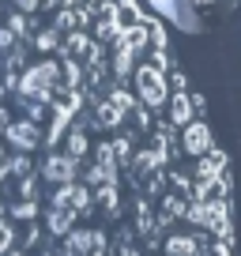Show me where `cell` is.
Masks as SVG:
<instances>
[{"label":"cell","instance_id":"7402d4cb","mask_svg":"<svg viewBox=\"0 0 241 256\" xmlns=\"http://www.w3.org/2000/svg\"><path fill=\"white\" fill-rule=\"evenodd\" d=\"M113 256H140L136 245H113Z\"/></svg>","mask_w":241,"mask_h":256},{"label":"cell","instance_id":"9c48e42d","mask_svg":"<svg viewBox=\"0 0 241 256\" xmlns=\"http://www.w3.org/2000/svg\"><path fill=\"white\" fill-rule=\"evenodd\" d=\"M76 211H68V208H49L46 211V230L53 234V238H64L68 230H76Z\"/></svg>","mask_w":241,"mask_h":256},{"label":"cell","instance_id":"ac0fdd59","mask_svg":"<svg viewBox=\"0 0 241 256\" xmlns=\"http://www.w3.org/2000/svg\"><path fill=\"white\" fill-rule=\"evenodd\" d=\"M8 30L16 38H26V30H34V23L26 19V12H16V16H8Z\"/></svg>","mask_w":241,"mask_h":256},{"label":"cell","instance_id":"6da1fadb","mask_svg":"<svg viewBox=\"0 0 241 256\" xmlns=\"http://www.w3.org/2000/svg\"><path fill=\"white\" fill-rule=\"evenodd\" d=\"M56 83H60V64L56 60H42L30 64L23 76H19V98H34V102H49L56 94Z\"/></svg>","mask_w":241,"mask_h":256},{"label":"cell","instance_id":"7a4b0ae2","mask_svg":"<svg viewBox=\"0 0 241 256\" xmlns=\"http://www.w3.org/2000/svg\"><path fill=\"white\" fill-rule=\"evenodd\" d=\"M136 98L144 110H162L170 98V87H166V76L162 72H151V68H136Z\"/></svg>","mask_w":241,"mask_h":256},{"label":"cell","instance_id":"9a60e30c","mask_svg":"<svg viewBox=\"0 0 241 256\" xmlns=\"http://www.w3.org/2000/svg\"><path fill=\"white\" fill-rule=\"evenodd\" d=\"M8 177H16V181H23V177H34L30 154H8Z\"/></svg>","mask_w":241,"mask_h":256},{"label":"cell","instance_id":"7c38bea8","mask_svg":"<svg viewBox=\"0 0 241 256\" xmlns=\"http://www.w3.org/2000/svg\"><path fill=\"white\" fill-rule=\"evenodd\" d=\"M162 248H166V256H188L196 248V234H170Z\"/></svg>","mask_w":241,"mask_h":256},{"label":"cell","instance_id":"30bf717a","mask_svg":"<svg viewBox=\"0 0 241 256\" xmlns=\"http://www.w3.org/2000/svg\"><path fill=\"white\" fill-rule=\"evenodd\" d=\"M120 117L124 113L106 98V102H94V117H90V128H120Z\"/></svg>","mask_w":241,"mask_h":256},{"label":"cell","instance_id":"ba28073f","mask_svg":"<svg viewBox=\"0 0 241 256\" xmlns=\"http://www.w3.org/2000/svg\"><path fill=\"white\" fill-rule=\"evenodd\" d=\"M226 174V154L211 147L208 154L196 158V181H211V177H222Z\"/></svg>","mask_w":241,"mask_h":256},{"label":"cell","instance_id":"3957f363","mask_svg":"<svg viewBox=\"0 0 241 256\" xmlns=\"http://www.w3.org/2000/svg\"><path fill=\"white\" fill-rule=\"evenodd\" d=\"M211 147H215V136H211V124L208 120H188V124H181V151L192 154V158H200V154H208Z\"/></svg>","mask_w":241,"mask_h":256},{"label":"cell","instance_id":"52a82bcc","mask_svg":"<svg viewBox=\"0 0 241 256\" xmlns=\"http://www.w3.org/2000/svg\"><path fill=\"white\" fill-rule=\"evenodd\" d=\"M170 102V124H188V120L196 117V110H192V94H188V90H174V94L166 98Z\"/></svg>","mask_w":241,"mask_h":256},{"label":"cell","instance_id":"5bb4252c","mask_svg":"<svg viewBox=\"0 0 241 256\" xmlns=\"http://www.w3.org/2000/svg\"><path fill=\"white\" fill-rule=\"evenodd\" d=\"M132 64H136V53L117 46V53H113V76H117V83H124L132 76Z\"/></svg>","mask_w":241,"mask_h":256},{"label":"cell","instance_id":"4fadbf2b","mask_svg":"<svg viewBox=\"0 0 241 256\" xmlns=\"http://www.w3.org/2000/svg\"><path fill=\"white\" fill-rule=\"evenodd\" d=\"M87 46H90V34L72 30V34L64 38V46H60V53H64V60H76V56H83V53H87Z\"/></svg>","mask_w":241,"mask_h":256},{"label":"cell","instance_id":"d4e9b609","mask_svg":"<svg viewBox=\"0 0 241 256\" xmlns=\"http://www.w3.org/2000/svg\"><path fill=\"white\" fill-rule=\"evenodd\" d=\"M106 4H113V8H117V4H132V0H106Z\"/></svg>","mask_w":241,"mask_h":256},{"label":"cell","instance_id":"44dd1931","mask_svg":"<svg viewBox=\"0 0 241 256\" xmlns=\"http://www.w3.org/2000/svg\"><path fill=\"white\" fill-rule=\"evenodd\" d=\"M60 0H34V12H56Z\"/></svg>","mask_w":241,"mask_h":256},{"label":"cell","instance_id":"484cf974","mask_svg":"<svg viewBox=\"0 0 241 256\" xmlns=\"http://www.w3.org/2000/svg\"><path fill=\"white\" fill-rule=\"evenodd\" d=\"M38 256H53V248H42V252H38Z\"/></svg>","mask_w":241,"mask_h":256},{"label":"cell","instance_id":"8fae6325","mask_svg":"<svg viewBox=\"0 0 241 256\" xmlns=\"http://www.w3.org/2000/svg\"><path fill=\"white\" fill-rule=\"evenodd\" d=\"M87 151H90L87 128H72V132L64 136V154H68V158H76V162H83V158H87Z\"/></svg>","mask_w":241,"mask_h":256},{"label":"cell","instance_id":"8992f818","mask_svg":"<svg viewBox=\"0 0 241 256\" xmlns=\"http://www.w3.org/2000/svg\"><path fill=\"white\" fill-rule=\"evenodd\" d=\"M42 177H46L49 184H68V181L80 177V162L68 158L64 151H53L46 162H42Z\"/></svg>","mask_w":241,"mask_h":256},{"label":"cell","instance_id":"603a6c76","mask_svg":"<svg viewBox=\"0 0 241 256\" xmlns=\"http://www.w3.org/2000/svg\"><path fill=\"white\" fill-rule=\"evenodd\" d=\"M8 120H12V113L4 110V106H0V136H4V128H8Z\"/></svg>","mask_w":241,"mask_h":256},{"label":"cell","instance_id":"e0dca14e","mask_svg":"<svg viewBox=\"0 0 241 256\" xmlns=\"http://www.w3.org/2000/svg\"><path fill=\"white\" fill-rule=\"evenodd\" d=\"M34 49H42V53H49V49H56V46H60V34H56V30H49V26H46V30H34Z\"/></svg>","mask_w":241,"mask_h":256},{"label":"cell","instance_id":"cb8c5ba5","mask_svg":"<svg viewBox=\"0 0 241 256\" xmlns=\"http://www.w3.org/2000/svg\"><path fill=\"white\" fill-rule=\"evenodd\" d=\"M16 4H19L23 12H34V0H16Z\"/></svg>","mask_w":241,"mask_h":256},{"label":"cell","instance_id":"4316f807","mask_svg":"<svg viewBox=\"0 0 241 256\" xmlns=\"http://www.w3.org/2000/svg\"><path fill=\"white\" fill-rule=\"evenodd\" d=\"M94 256H110V252H94Z\"/></svg>","mask_w":241,"mask_h":256},{"label":"cell","instance_id":"5b68a950","mask_svg":"<svg viewBox=\"0 0 241 256\" xmlns=\"http://www.w3.org/2000/svg\"><path fill=\"white\" fill-rule=\"evenodd\" d=\"M4 140H8L12 147H16L19 154H30L34 147L42 144V128L34 124V120H8V128H4Z\"/></svg>","mask_w":241,"mask_h":256},{"label":"cell","instance_id":"ffe728a7","mask_svg":"<svg viewBox=\"0 0 241 256\" xmlns=\"http://www.w3.org/2000/svg\"><path fill=\"white\" fill-rule=\"evenodd\" d=\"M12 46H16V34H12L8 26H0V53H8Z\"/></svg>","mask_w":241,"mask_h":256},{"label":"cell","instance_id":"2e32d148","mask_svg":"<svg viewBox=\"0 0 241 256\" xmlns=\"http://www.w3.org/2000/svg\"><path fill=\"white\" fill-rule=\"evenodd\" d=\"M16 222H34V215H38V200H16L8 211Z\"/></svg>","mask_w":241,"mask_h":256},{"label":"cell","instance_id":"d6986e66","mask_svg":"<svg viewBox=\"0 0 241 256\" xmlns=\"http://www.w3.org/2000/svg\"><path fill=\"white\" fill-rule=\"evenodd\" d=\"M8 248H16V226H12V218L0 215V252H8Z\"/></svg>","mask_w":241,"mask_h":256},{"label":"cell","instance_id":"277c9868","mask_svg":"<svg viewBox=\"0 0 241 256\" xmlns=\"http://www.w3.org/2000/svg\"><path fill=\"white\" fill-rule=\"evenodd\" d=\"M60 248H64V256H94V252H106V234L102 230H68Z\"/></svg>","mask_w":241,"mask_h":256}]
</instances>
